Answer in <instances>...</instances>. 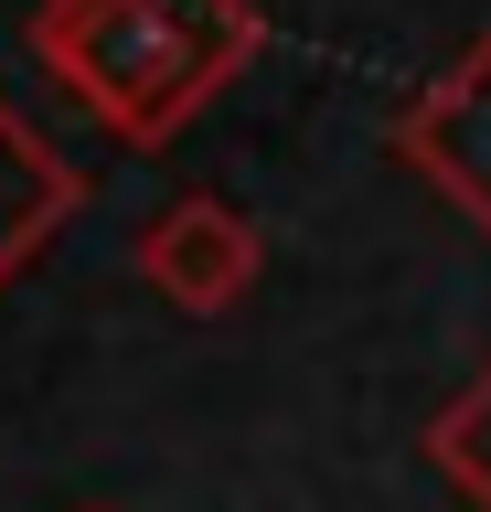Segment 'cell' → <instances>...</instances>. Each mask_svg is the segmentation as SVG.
<instances>
[{"label":"cell","instance_id":"cell-1","mask_svg":"<svg viewBox=\"0 0 491 512\" xmlns=\"http://www.w3.org/2000/svg\"><path fill=\"white\" fill-rule=\"evenodd\" d=\"M22 43L118 150H171L267 54V0H33Z\"/></svg>","mask_w":491,"mask_h":512},{"label":"cell","instance_id":"cell-2","mask_svg":"<svg viewBox=\"0 0 491 512\" xmlns=\"http://www.w3.org/2000/svg\"><path fill=\"white\" fill-rule=\"evenodd\" d=\"M385 139L470 235H491V32L470 43V54H449L406 107H395Z\"/></svg>","mask_w":491,"mask_h":512},{"label":"cell","instance_id":"cell-3","mask_svg":"<svg viewBox=\"0 0 491 512\" xmlns=\"http://www.w3.org/2000/svg\"><path fill=\"white\" fill-rule=\"evenodd\" d=\"M139 278L161 288L171 310H193V320H225L257 299L267 278V235L246 203H225V192H171L161 214L139 224Z\"/></svg>","mask_w":491,"mask_h":512},{"label":"cell","instance_id":"cell-4","mask_svg":"<svg viewBox=\"0 0 491 512\" xmlns=\"http://www.w3.org/2000/svg\"><path fill=\"white\" fill-rule=\"evenodd\" d=\"M86 214V171L43 139L11 96H0V288H22L43 267V246Z\"/></svg>","mask_w":491,"mask_h":512},{"label":"cell","instance_id":"cell-5","mask_svg":"<svg viewBox=\"0 0 491 512\" xmlns=\"http://www.w3.org/2000/svg\"><path fill=\"white\" fill-rule=\"evenodd\" d=\"M427 470L449 480L470 512H491V363L459 384L438 416H427Z\"/></svg>","mask_w":491,"mask_h":512},{"label":"cell","instance_id":"cell-6","mask_svg":"<svg viewBox=\"0 0 491 512\" xmlns=\"http://www.w3.org/2000/svg\"><path fill=\"white\" fill-rule=\"evenodd\" d=\"M86 512H107V502H86Z\"/></svg>","mask_w":491,"mask_h":512}]
</instances>
